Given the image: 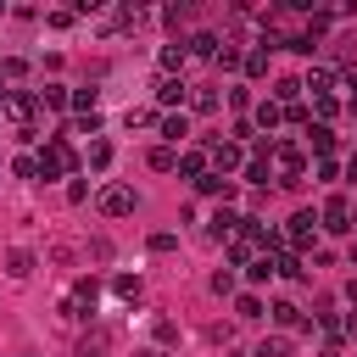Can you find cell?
I'll use <instances>...</instances> for the list:
<instances>
[{
	"mask_svg": "<svg viewBox=\"0 0 357 357\" xmlns=\"http://www.w3.org/2000/svg\"><path fill=\"white\" fill-rule=\"evenodd\" d=\"M56 173H78V151L56 134V139H45V151H39V178H56Z\"/></svg>",
	"mask_w": 357,
	"mask_h": 357,
	"instance_id": "6da1fadb",
	"label": "cell"
},
{
	"mask_svg": "<svg viewBox=\"0 0 357 357\" xmlns=\"http://www.w3.org/2000/svg\"><path fill=\"white\" fill-rule=\"evenodd\" d=\"M206 162H212V167H218V173L229 178V173H240V167H245V151H240L234 139H212V151H206Z\"/></svg>",
	"mask_w": 357,
	"mask_h": 357,
	"instance_id": "7a4b0ae2",
	"label": "cell"
},
{
	"mask_svg": "<svg viewBox=\"0 0 357 357\" xmlns=\"http://www.w3.org/2000/svg\"><path fill=\"white\" fill-rule=\"evenodd\" d=\"M134 206H139V201H134L128 184H106V190H100V212H106V218H128Z\"/></svg>",
	"mask_w": 357,
	"mask_h": 357,
	"instance_id": "3957f363",
	"label": "cell"
},
{
	"mask_svg": "<svg viewBox=\"0 0 357 357\" xmlns=\"http://www.w3.org/2000/svg\"><path fill=\"white\" fill-rule=\"evenodd\" d=\"M318 223H324L329 234H346V229H351V201H346V195H329L324 212H318Z\"/></svg>",
	"mask_w": 357,
	"mask_h": 357,
	"instance_id": "277c9868",
	"label": "cell"
},
{
	"mask_svg": "<svg viewBox=\"0 0 357 357\" xmlns=\"http://www.w3.org/2000/svg\"><path fill=\"white\" fill-rule=\"evenodd\" d=\"M11 117H17V128H28L33 123V112H39V95H28V89H6V100H0Z\"/></svg>",
	"mask_w": 357,
	"mask_h": 357,
	"instance_id": "5b68a950",
	"label": "cell"
},
{
	"mask_svg": "<svg viewBox=\"0 0 357 357\" xmlns=\"http://www.w3.org/2000/svg\"><path fill=\"white\" fill-rule=\"evenodd\" d=\"M312 234H318V212H307V206H301V212L290 218V229H284V240H290L296 251H307V245H312Z\"/></svg>",
	"mask_w": 357,
	"mask_h": 357,
	"instance_id": "8992f818",
	"label": "cell"
},
{
	"mask_svg": "<svg viewBox=\"0 0 357 357\" xmlns=\"http://www.w3.org/2000/svg\"><path fill=\"white\" fill-rule=\"evenodd\" d=\"M156 128H162V139H167V145H184V139H190V117H184V112L156 117Z\"/></svg>",
	"mask_w": 357,
	"mask_h": 357,
	"instance_id": "52a82bcc",
	"label": "cell"
},
{
	"mask_svg": "<svg viewBox=\"0 0 357 357\" xmlns=\"http://www.w3.org/2000/svg\"><path fill=\"white\" fill-rule=\"evenodd\" d=\"M195 190L201 195H218V201H234V178H223V173H201Z\"/></svg>",
	"mask_w": 357,
	"mask_h": 357,
	"instance_id": "ba28073f",
	"label": "cell"
},
{
	"mask_svg": "<svg viewBox=\"0 0 357 357\" xmlns=\"http://www.w3.org/2000/svg\"><path fill=\"white\" fill-rule=\"evenodd\" d=\"M6 273H11V279H28V273H33V251H28V245H11V251H6Z\"/></svg>",
	"mask_w": 357,
	"mask_h": 357,
	"instance_id": "9c48e42d",
	"label": "cell"
},
{
	"mask_svg": "<svg viewBox=\"0 0 357 357\" xmlns=\"http://www.w3.org/2000/svg\"><path fill=\"white\" fill-rule=\"evenodd\" d=\"M184 89H190L184 78H167V73L156 78V100H162V106H178V100H184Z\"/></svg>",
	"mask_w": 357,
	"mask_h": 357,
	"instance_id": "30bf717a",
	"label": "cell"
},
{
	"mask_svg": "<svg viewBox=\"0 0 357 357\" xmlns=\"http://www.w3.org/2000/svg\"><path fill=\"white\" fill-rule=\"evenodd\" d=\"M301 89H312V100H318V95H329V89H335V73H329V67H312V73L301 78Z\"/></svg>",
	"mask_w": 357,
	"mask_h": 357,
	"instance_id": "8fae6325",
	"label": "cell"
},
{
	"mask_svg": "<svg viewBox=\"0 0 357 357\" xmlns=\"http://www.w3.org/2000/svg\"><path fill=\"white\" fill-rule=\"evenodd\" d=\"M84 167L106 173V167H112V145H106V139H89V151H84Z\"/></svg>",
	"mask_w": 357,
	"mask_h": 357,
	"instance_id": "7c38bea8",
	"label": "cell"
},
{
	"mask_svg": "<svg viewBox=\"0 0 357 357\" xmlns=\"http://www.w3.org/2000/svg\"><path fill=\"white\" fill-rule=\"evenodd\" d=\"M234 229H240V218H234L229 206H218V212H212V240H234Z\"/></svg>",
	"mask_w": 357,
	"mask_h": 357,
	"instance_id": "4fadbf2b",
	"label": "cell"
},
{
	"mask_svg": "<svg viewBox=\"0 0 357 357\" xmlns=\"http://www.w3.org/2000/svg\"><path fill=\"white\" fill-rule=\"evenodd\" d=\"M273 324H284V329H312V324H301V307H296V301H273Z\"/></svg>",
	"mask_w": 357,
	"mask_h": 357,
	"instance_id": "5bb4252c",
	"label": "cell"
},
{
	"mask_svg": "<svg viewBox=\"0 0 357 357\" xmlns=\"http://www.w3.org/2000/svg\"><path fill=\"white\" fill-rule=\"evenodd\" d=\"M39 106H50V112H67L73 100H67V84H45L39 89Z\"/></svg>",
	"mask_w": 357,
	"mask_h": 357,
	"instance_id": "9a60e30c",
	"label": "cell"
},
{
	"mask_svg": "<svg viewBox=\"0 0 357 357\" xmlns=\"http://www.w3.org/2000/svg\"><path fill=\"white\" fill-rule=\"evenodd\" d=\"M279 123H284V106H279V100H262V106H257V128H268V134H273Z\"/></svg>",
	"mask_w": 357,
	"mask_h": 357,
	"instance_id": "2e32d148",
	"label": "cell"
},
{
	"mask_svg": "<svg viewBox=\"0 0 357 357\" xmlns=\"http://www.w3.org/2000/svg\"><path fill=\"white\" fill-rule=\"evenodd\" d=\"M184 50H190V56H206V61H212V56H218V33H195V39H184Z\"/></svg>",
	"mask_w": 357,
	"mask_h": 357,
	"instance_id": "e0dca14e",
	"label": "cell"
},
{
	"mask_svg": "<svg viewBox=\"0 0 357 357\" xmlns=\"http://www.w3.org/2000/svg\"><path fill=\"white\" fill-rule=\"evenodd\" d=\"M178 173H184V178H201V173H206V151H184V156H178Z\"/></svg>",
	"mask_w": 357,
	"mask_h": 357,
	"instance_id": "ac0fdd59",
	"label": "cell"
},
{
	"mask_svg": "<svg viewBox=\"0 0 357 357\" xmlns=\"http://www.w3.org/2000/svg\"><path fill=\"white\" fill-rule=\"evenodd\" d=\"M184 56H190V50H184V39H178V45H162V73L173 78V67H184Z\"/></svg>",
	"mask_w": 357,
	"mask_h": 357,
	"instance_id": "d6986e66",
	"label": "cell"
},
{
	"mask_svg": "<svg viewBox=\"0 0 357 357\" xmlns=\"http://www.w3.org/2000/svg\"><path fill=\"white\" fill-rule=\"evenodd\" d=\"M307 145H312L318 156H329V151H335V134H329V123H318V128L307 134Z\"/></svg>",
	"mask_w": 357,
	"mask_h": 357,
	"instance_id": "ffe728a7",
	"label": "cell"
},
{
	"mask_svg": "<svg viewBox=\"0 0 357 357\" xmlns=\"http://www.w3.org/2000/svg\"><path fill=\"white\" fill-rule=\"evenodd\" d=\"M151 167H156V173H173V167H178V151H173V145H156V151H151Z\"/></svg>",
	"mask_w": 357,
	"mask_h": 357,
	"instance_id": "44dd1931",
	"label": "cell"
},
{
	"mask_svg": "<svg viewBox=\"0 0 357 357\" xmlns=\"http://www.w3.org/2000/svg\"><path fill=\"white\" fill-rule=\"evenodd\" d=\"M240 173H245L251 184H268V178H273V167H268V156H251V162H245Z\"/></svg>",
	"mask_w": 357,
	"mask_h": 357,
	"instance_id": "7402d4cb",
	"label": "cell"
},
{
	"mask_svg": "<svg viewBox=\"0 0 357 357\" xmlns=\"http://www.w3.org/2000/svg\"><path fill=\"white\" fill-rule=\"evenodd\" d=\"M251 357H290V340H284V335H268V340H262Z\"/></svg>",
	"mask_w": 357,
	"mask_h": 357,
	"instance_id": "603a6c76",
	"label": "cell"
},
{
	"mask_svg": "<svg viewBox=\"0 0 357 357\" xmlns=\"http://www.w3.org/2000/svg\"><path fill=\"white\" fill-rule=\"evenodd\" d=\"M212 61H218V67H223V73H234V67H240V61H245V56H240V50H234V45H218V56H212Z\"/></svg>",
	"mask_w": 357,
	"mask_h": 357,
	"instance_id": "cb8c5ba5",
	"label": "cell"
},
{
	"mask_svg": "<svg viewBox=\"0 0 357 357\" xmlns=\"http://www.w3.org/2000/svg\"><path fill=\"white\" fill-rule=\"evenodd\" d=\"M245 273H251L257 284H262V279H273V257H251V262H245Z\"/></svg>",
	"mask_w": 357,
	"mask_h": 357,
	"instance_id": "d4e9b609",
	"label": "cell"
},
{
	"mask_svg": "<svg viewBox=\"0 0 357 357\" xmlns=\"http://www.w3.org/2000/svg\"><path fill=\"white\" fill-rule=\"evenodd\" d=\"M240 67H245V73H251V78H262V73H268V50H251V56H245V61H240Z\"/></svg>",
	"mask_w": 357,
	"mask_h": 357,
	"instance_id": "484cf974",
	"label": "cell"
},
{
	"mask_svg": "<svg viewBox=\"0 0 357 357\" xmlns=\"http://www.w3.org/2000/svg\"><path fill=\"white\" fill-rule=\"evenodd\" d=\"M22 73H28V61H22V56H6V61H0V78H6V84H11V78H22Z\"/></svg>",
	"mask_w": 357,
	"mask_h": 357,
	"instance_id": "4316f807",
	"label": "cell"
},
{
	"mask_svg": "<svg viewBox=\"0 0 357 357\" xmlns=\"http://www.w3.org/2000/svg\"><path fill=\"white\" fill-rule=\"evenodd\" d=\"M73 134H89V139H95V134H100V112H84V117L73 123Z\"/></svg>",
	"mask_w": 357,
	"mask_h": 357,
	"instance_id": "83f0119b",
	"label": "cell"
},
{
	"mask_svg": "<svg viewBox=\"0 0 357 357\" xmlns=\"http://www.w3.org/2000/svg\"><path fill=\"white\" fill-rule=\"evenodd\" d=\"M11 173H17V178H39V156H17Z\"/></svg>",
	"mask_w": 357,
	"mask_h": 357,
	"instance_id": "f1b7e54d",
	"label": "cell"
},
{
	"mask_svg": "<svg viewBox=\"0 0 357 357\" xmlns=\"http://www.w3.org/2000/svg\"><path fill=\"white\" fill-rule=\"evenodd\" d=\"M112 290H117V296H123V301H139V279H134V273H123V279H117V284H112Z\"/></svg>",
	"mask_w": 357,
	"mask_h": 357,
	"instance_id": "f546056e",
	"label": "cell"
},
{
	"mask_svg": "<svg viewBox=\"0 0 357 357\" xmlns=\"http://www.w3.org/2000/svg\"><path fill=\"white\" fill-rule=\"evenodd\" d=\"M190 106H195V112H218V95H212V89H195Z\"/></svg>",
	"mask_w": 357,
	"mask_h": 357,
	"instance_id": "4dcf8cb0",
	"label": "cell"
},
{
	"mask_svg": "<svg viewBox=\"0 0 357 357\" xmlns=\"http://www.w3.org/2000/svg\"><path fill=\"white\" fill-rule=\"evenodd\" d=\"M234 312H240V318H262V301H257V296H240Z\"/></svg>",
	"mask_w": 357,
	"mask_h": 357,
	"instance_id": "1f68e13d",
	"label": "cell"
},
{
	"mask_svg": "<svg viewBox=\"0 0 357 357\" xmlns=\"http://www.w3.org/2000/svg\"><path fill=\"white\" fill-rule=\"evenodd\" d=\"M67 100H73V106H78V112H95V89H73V95H67Z\"/></svg>",
	"mask_w": 357,
	"mask_h": 357,
	"instance_id": "d6a6232c",
	"label": "cell"
},
{
	"mask_svg": "<svg viewBox=\"0 0 357 357\" xmlns=\"http://www.w3.org/2000/svg\"><path fill=\"white\" fill-rule=\"evenodd\" d=\"M312 112H318V117H335V112H340V100H335V95H318V100H312Z\"/></svg>",
	"mask_w": 357,
	"mask_h": 357,
	"instance_id": "836d02e7",
	"label": "cell"
},
{
	"mask_svg": "<svg viewBox=\"0 0 357 357\" xmlns=\"http://www.w3.org/2000/svg\"><path fill=\"white\" fill-rule=\"evenodd\" d=\"M212 290H218V296H229V290H234V273H229V268H218V273H212Z\"/></svg>",
	"mask_w": 357,
	"mask_h": 357,
	"instance_id": "e575fe53",
	"label": "cell"
},
{
	"mask_svg": "<svg viewBox=\"0 0 357 357\" xmlns=\"http://www.w3.org/2000/svg\"><path fill=\"white\" fill-rule=\"evenodd\" d=\"M173 245H178V240H173V234H151V251H156V257H167V251H173Z\"/></svg>",
	"mask_w": 357,
	"mask_h": 357,
	"instance_id": "d590c367",
	"label": "cell"
},
{
	"mask_svg": "<svg viewBox=\"0 0 357 357\" xmlns=\"http://www.w3.org/2000/svg\"><path fill=\"white\" fill-rule=\"evenodd\" d=\"M340 329H351V335H357V307H351V312L340 318Z\"/></svg>",
	"mask_w": 357,
	"mask_h": 357,
	"instance_id": "8d00e7d4",
	"label": "cell"
},
{
	"mask_svg": "<svg viewBox=\"0 0 357 357\" xmlns=\"http://www.w3.org/2000/svg\"><path fill=\"white\" fill-rule=\"evenodd\" d=\"M318 357H346V351H340V346H324V351H318Z\"/></svg>",
	"mask_w": 357,
	"mask_h": 357,
	"instance_id": "74e56055",
	"label": "cell"
},
{
	"mask_svg": "<svg viewBox=\"0 0 357 357\" xmlns=\"http://www.w3.org/2000/svg\"><path fill=\"white\" fill-rule=\"evenodd\" d=\"M346 173H351V178H357V156H351V167H346Z\"/></svg>",
	"mask_w": 357,
	"mask_h": 357,
	"instance_id": "f35d334b",
	"label": "cell"
},
{
	"mask_svg": "<svg viewBox=\"0 0 357 357\" xmlns=\"http://www.w3.org/2000/svg\"><path fill=\"white\" fill-rule=\"evenodd\" d=\"M0 100H6V78H0Z\"/></svg>",
	"mask_w": 357,
	"mask_h": 357,
	"instance_id": "ab89813d",
	"label": "cell"
},
{
	"mask_svg": "<svg viewBox=\"0 0 357 357\" xmlns=\"http://www.w3.org/2000/svg\"><path fill=\"white\" fill-rule=\"evenodd\" d=\"M0 17H6V6H0Z\"/></svg>",
	"mask_w": 357,
	"mask_h": 357,
	"instance_id": "60d3db41",
	"label": "cell"
},
{
	"mask_svg": "<svg viewBox=\"0 0 357 357\" xmlns=\"http://www.w3.org/2000/svg\"><path fill=\"white\" fill-rule=\"evenodd\" d=\"M351 229H357V223H351Z\"/></svg>",
	"mask_w": 357,
	"mask_h": 357,
	"instance_id": "b9f144b4",
	"label": "cell"
}]
</instances>
